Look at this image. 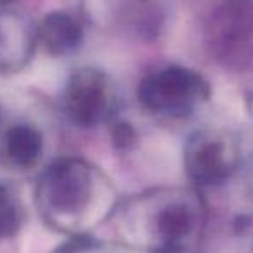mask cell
<instances>
[{
    "mask_svg": "<svg viewBox=\"0 0 253 253\" xmlns=\"http://www.w3.org/2000/svg\"><path fill=\"white\" fill-rule=\"evenodd\" d=\"M208 87L198 73L180 66H169L146 77L139 87L141 102L153 113L186 116L200 99L207 97Z\"/></svg>",
    "mask_w": 253,
    "mask_h": 253,
    "instance_id": "1",
    "label": "cell"
},
{
    "mask_svg": "<svg viewBox=\"0 0 253 253\" xmlns=\"http://www.w3.org/2000/svg\"><path fill=\"white\" fill-rule=\"evenodd\" d=\"M90 191V175L82 163L63 160L52 165L40 180L39 198L45 211L70 215L84 208Z\"/></svg>",
    "mask_w": 253,
    "mask_h": 253,
    "instance_id": "2",
    "label": "cell"
},
{
    "mask_svg": "<svg viewBox=\"0 0 253 253\" xmlns=\"http://www.w3.org/2000/svg\"><path fill=\"white\" fill-rule=\"evenodd\" d=\"M113 99L108 80L101 71L80 70L70 78L64 92V106L71 120L84 126L104 122L111 115Z\"/></svg>",
    "mask_w": 253,
    "mask_h": 253,
    "instance_id": "3",
    "label": "cell"
},
{
    "mask_svg": "<svg viewBox=\"0 0 253 253\" xmlns=\"http://www.w3.org/2000/svg\"><path fill=\"white\" fill-rule=\"evenodd\" d=\"M189 175L201 184H218L225 180L236 167L234 153L222 139L213 135H198L186 153Z\"/></svg>",
    "mask_w": 253,
    "mask_h": 253,
    "instance_id": "4",
    "label": "cell"
},
{
    "mask_svg": "<svg viewBox=\"0 0 253 253\" xmlns=\"http://www.w3.org/2000/svg\"><path fill=\"white\" fill-rule=\"evenodd\" d=\"M33 37L21 18L0 12V71H16L28 61Z\"/></svg>",
    "mask_w": 253,
    "mask_h": 253,
    "instance_id": "5",
    "label": "cell"
},
{
    "mask_svg": "<svg viewBox=\"0 0 253 253\" xmlns=\"http://www.w3.org/2000/svg\"><path fill=\"white\" fill-rule=\"evenodd\" d=\"M39 35L47 52L52 56H64L78 47L82 28L73 16L66 12H52L42 21Z\"/></svg>",
    "mask_w": 253,
    "mask_h": 253,
    "instance_id": "6",
    "label": "cell"
},
{
    "mask_svg": "<svg viewBox=\"0 0 253 253\" xmlns=\"http://www.w3.org/2000/svg\"><path fill=\"white\" fill-rule=\"evenodd\" d=\"M5 155L12 165L19 169H28L42 155L43 141L40 132L32 125L11 126L4 139Z\"/></svg>",
    "mask_w": 253,
    "mask_h": 253,
    "instance_id": "7",
    "label": "cell"
},
{
    "mask_svg": "<svg viewBox=\"0 0 253 253\" xmlns=\"http://www.w3.org/2000/svg\"><path fill=\"white\" fill-rule=\"evenodd\" d=\"M191 227H193V217L186 207H170L160 215V232L169 246L186 238Z\"/></svg>",
    "mask_w": 253,
    "mask_h": 253,
    "instance_id": "8",
    "label": "cell"
},
{
    "mask_svg": "<svg viewBox=\"0 0 253 253\" xmlns=\"http://www.w3.org/2000/svg\"><path fill=\"white\" fill-rule=\"evenodd\" d=\"M21 225V211L7 187L0 186V239L11 238Z\"/></svg>",
    "mask_w": 253,
    "mask_h": 253,
    "instance_id": "9",
    "label": "cell"
},
{
    "mask_svg": "<svg viewBox=\"0 0 253 253\" xmlns=\"http://www.w3.org/2000/svg\"><path fill=\"white\" fill-rule=\"evenodd\" d=\"M113 139H115L118 148H128L134 144L135 141V132L132 128V125L128 123H118L113 130Z\"/></svg>",
    "mask_w": 253,
    "mask_h": 253,
    "instance_id": "10",
    "label": "cell"
},
{
    "mask_svg": "<svg viewBox=\"0 0 253 253\" xmlns=\"http://www.w3.org/2000/svg\"><path fill=\"white\" fill-rule=\"evenodd\" d=\"M9 2H12V0H0V4H9Z\"/></svg>",
    "mask_w": 253,
    "mask_h": 253,
    "instance_id": "11",
    "label": "cell"
}]
</instances>
